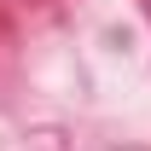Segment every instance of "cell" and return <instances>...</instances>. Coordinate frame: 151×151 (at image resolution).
I'll use <instances>...</instances> for the list:
<instances>
[{"mask_svg":"<svg viewBox=\"0 0 151 151\" xmlns=\"http://www.w3.org/2000/svg\"><path fill=\"white\" fill-rule=\"evenodd\" d=\"M145 12H151V0H145Z\"/></svg>","mask_w":151,"mask_h":151,"instance_id":"1","label":"cell"}]
</instances>
